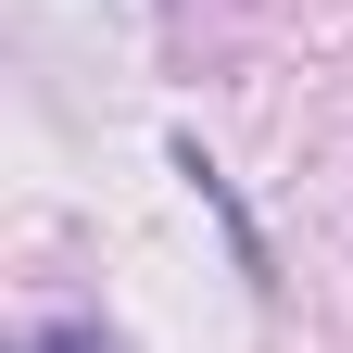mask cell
<instances>
[{"mask_svg":"<svg viewBox=\"0 0 353 353\" xmlns=\"http://www.w3.org/2000/svg\"><path fill=\"white\" fill-rule=\"evenodd\" d=\"M26 353H114V328H101V316H51Z\"/></svg>","mask_w":353,"mask_h":353,"instance_id":"2","label":"cell"},{"mask_svg":"<svg viewBox=\"0 0 353 353\" xmlns=\"http://www.w3.org/2000/svg\"><path fill=\"white\" fill-rule=\"evenodd\" d=\"M176 176H190V190H202V214H214V228H228V252H240V278L265 290V240H252V214H240V190H228V176H214L190 139H176Z\"/></svg>","mask_w":353,"mask_h":353,"instance_id":"1","label":"cell"}]
</instances>
